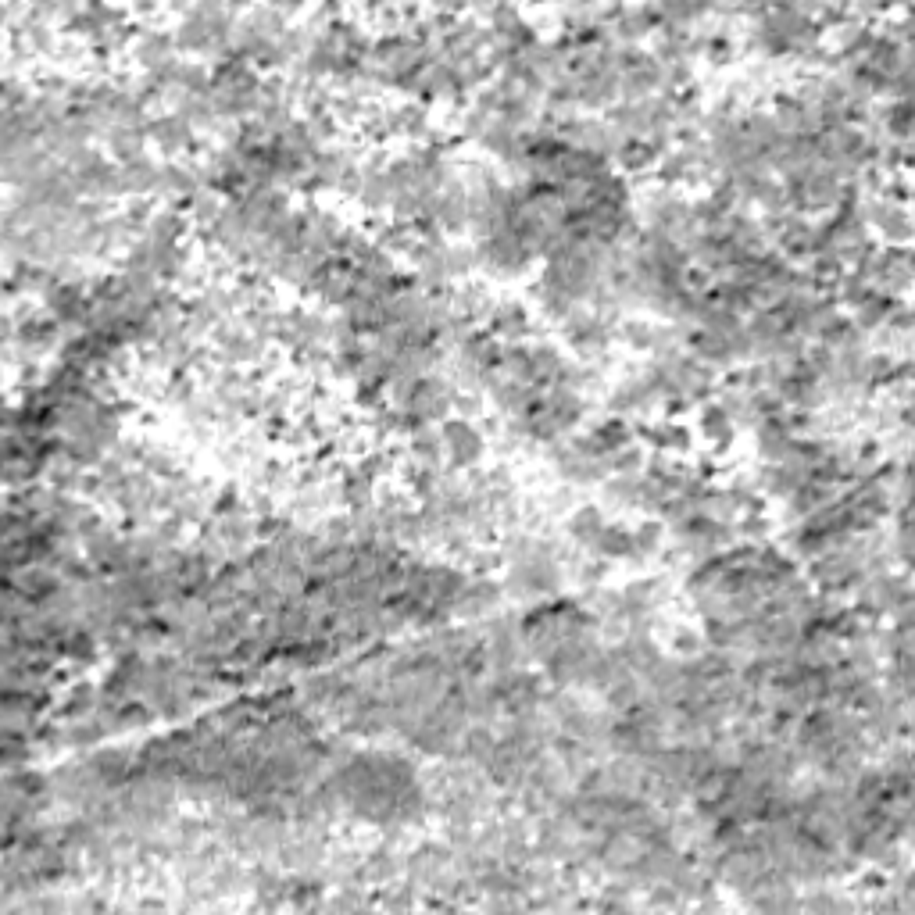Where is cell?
Wrapping results in <instances>:
<instances>
[{"label":"cell","instance_id":"cell-1","mask_svg":"<svg viewBox=\"0 0 915 915\" xmlns=\"http://www.w3.org/2000/svg\"><path fill=\"white\" fill-rule=\"evenodd\" d=\"M440 437H444V451L458 465H476L483 458V451H487V440H483V433L469 419H451Z\"/></svg>","mask_w":915,"mask_h":915},{"label":"cell","instance_id":"cell-2","mask_svg":"<svg viewBox=\"0 0 915 915\" xmlns=\"http://www.w3.org/2000/svg\"><path fill=\"white\" fill-rule=\"evenodd\" d=\"M601 526H605V515H601V508H594V504H583L580 512L569 519V533L580 544H590V540L601 533Z\"/></svg>","mask_w":915,"mask_h":915}]
</instances>
